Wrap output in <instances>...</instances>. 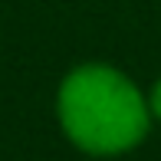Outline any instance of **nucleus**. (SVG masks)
Listing matches in <instances>:
<instances>
[{
  "label": "nucleus",
  "mask_w": 161,
  "mask_h": 161,
  "mask_svg": "<svg viewBox=\"0 0 161 161\" xmlns=\"http://www.w3.org/2000/svg\"><path fill=\"white\" fill-rule=\"evenodd\" d=\"M148 92V108H151V119L161 122V76L151 82V89H145Z\"/></svg>",
  "instance_id": "obj_2"
},
{
  "label": "nucleus",
  "mask_w": 161,
  "mask_h": 161,
  "mask_svg": "<svg viewBox=\"0 0 161 161\" xmlns=\"http://www.w3.org/2000/svg\"><path fill=\"white\" fill-rule=\"evenodd\" d=\"M56 122L66 142L89 158H119L148 138V92L112 63H79L59 79Z\"/></svg>",
  "instance_id": "obj_1"
}]
</instances>
